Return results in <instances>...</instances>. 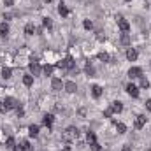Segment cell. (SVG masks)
Wrapping results in <instances>:
<instances>
[{
  "label": "cell",
  "instance_id": "1",
  "mask_svg": "<svg viewBox=\"0 0 151 151\" xmlns=\"http://www.w3.org/2000/svg\"><path fill=\"white\" fill-rule=\"evenodd\" d=\"M77 135H79V130H77L76 127H69L65 132L62 134V139L65 140V142H72V140L77 139Z\"/></svg>",
  "mask_w": 151,
  "mask_h": 151
},
{
  "label": "cell",
  "instance_id": "2",
  "mask_svg": "<svg viewBox=\"0 0 151 151\" xmlns=\"http://www.w3.org/2000/svg\"><path fill=\"white\" fill-rule=\"evenodd\" d=\"M140 76H142V69L140 67H132L128 70V77L130 79H135V77H140Z\"/></svg>",
  "mask_w": 151,
  "mask_h": 151
},
{
  "label": "cell",
  "instance_id": "3",
  "mask_svg": "<svg viewBox=\"0 0 151 151\" xmlns=\"http://www.w3.org/2000/svg\"><path fill=\"white\" fill-rule=\"evenodd\" d=\"M127 93H128L130 97L137 98V97H139V88H137L135 84H132V83H130V84H127Z\"/></svg>",
  "mask_w": 151,
  "mask_h": 151
},
{
  "label": "cell",
  "instance_id": "4",
  "mask_svg": "<svg viewBox=\"0 0 151 151\" xmlns=\"http://www.w3.org/2000/svg\"><path fill=\"white\" fill-rule=\"evenodd\" d=\"M118 25H119V28H121V32H128L130 23L127 21V19H125L123 16H119V18H118Z\"/></svg>",
  "mask_w": 151,
  "mask_h": 151
},
{
  "label": "cell",
  "instance_id": "5",
  "mask_svg": "<svg viewBox=\"0 0 151 151\" xmlns=\"http://www.w3.org/2000/svg\"><path fill=\"white\" fill-rule=\"evenodd\" d=\"M144 125H146V116L139 114V116L135 118V121H134V127H135V128H142Z\"/></svg>",
  "mask_w": 151,
  "mask_h": 151
},
{
  "label": "cell",
  "instance_id": "6",
  "mask_svg": "<svg viewBox=\"0 0 151 151\" xmlns=\"http://www.w3.org/2000/svg\"><path fill=\"white\" fill-rule=\"evenodd\" d=\"M4 102H5V106L9 107V111H11V109H18V107H19V104L16 102L14 98H11V97H7V98L4 100Z\"/></svg>",
  "mask_w": 151,
  "mask_h": 151
},
{
  "label": "cell",
  "instance_id": "7",
  "mask_svg": "<svg viewBox=\"0 0 151 151\" xmlns=\"http://www.w3.org/2000/svg\"><path fill=\"white\" fill-rule=\"evenodd\" d=\"M127 58L130 60V62H135V60H137V51H135L134 47H128L127 49Z\"/></svg>",
  "mask_w": 151,
  "mask_h": 151
},
{
  "label": "cell",
  "instance_id": "8",
  "mask_svg": "<svg viewBox=\"0 0 151 151\" xmlns=\"http://www.w3.org/2000/svg\"><path fill=\"white\" fill-rule=\"evenodd\" d=\"M51 88H53V90H56V92H60V90L63 88V84H62V79H58V77H55L53 81H51Z\"/></svg>",
  "mask_w": 151,
  "mask_h": 151
},
{
  "label": "cell",
  "instance_id": "9",
  "mask_svg": "<svg viewBox=\"0 0 151 151\" xmlns=\"http://www.w3.org/2000/svg\"><path fill=\"white\" fill-rule=\"evenodd\" d=\"M63 88L67 90V92H69V93H74V92H76V90H77V86H76V83H74V81H67V83L63 84Z\"/></svg>",
  "mask_w": 151,
  "mask_h": 151
},
{
  "label": "cell",
  "instance_id": "10",
  "mask_svg": "<svg viewBox=\"0 0 151 151\" xmlns=\"http://www.w3.org/2000/svg\"><path fill=\"white\" fill-rule=\"evenodd\" d=\"M92 95H93L95 98H100V97H102V88H100L98 84H93V86H92Z\"/></svg>",
  "mask_w": 151,
  "mask_h": 151
},
{
  "label": "cell",
  "instance_id": "11",
  "mask_svg": "<svg viewBox=\"0 0 151 151\" xmlns=\"http://www.w3.org/2000/svg\"><path fill=\"white\" fill-rule=\"evenodd\" d=\"M111 111H113V113H121V111H123V104L116 100V102L111 104Z\"/></svg>",
  "mask_w": 151,
  "mask_h": 151
},
{
  "label": "cell",
  "instance_id": "12",
  "mask_svg": "<svg viewBox=\"0 0 151 151\" xmlns=\"http://www.w3.org/2000/svg\"><path fill=\"white\" fill-rule=\"evenodd\" d=\"M53 119H55V116H53V114H46V116L42 118V123H44L47 128H51V125H53Z\"/></svg>",
  "mask_w": 151,
  "mask_h": 151
},
{
  "label": "cell",
  "instance_id": "13",
  "mask_svg": "<svg viewBox=\"0 0 151 151\" xmlns=\"http://www.w3.org/2000/svg\"><path fill=\"white\" fill-rule=\"evenodd\" d=\"M63 69H74V60H72V56H67L63 60Z\"/></svg>",
  "mask_w": 151,
  "mask_h": 151
},
{
  "label": "cell",
  "instance_id": "14",
  "mask_svg": "<svg viewBox=\"0 0 151 151\" xmlns=\"http://www.w3.org/2000/svg\"><path fill=\"white\" fill-rule=\"evenodd\" d=\"M30 70H32L35 76H37V74H41V65H39L37 62H32V63H30Z\"/></svg>",
  "mask_w": 151,
  "mask_h": 151
},
{
  "label": "cell",
  "instance_id": "15",
  "mask_svg": "<svg viewBox=\"0 0 151 151\" xmlns=\"http://www.w3.org/2000/svg\"><path fill=\"white\" fill-rule=\"evenodd\" d=\"M35 30H37V28H35V25H34V23H28V25L25 26V34H26V35H34Z\"/></svg>",
  "mask_w": 151,
  "mask_h": 151
},
{
  "label": "cell",
  "instance_id": "16",
  "mask_svg": "<svg viewBox=\"0 0 151 151\" xmlns=\"http://www.w3.org/2000/svg\"><path fill=\"white\" fill-rule=\"evenodd\" d=\"M28 134H30V137H37L39 135V125H32L28 128Z\"/></svg>",
  "mask_w": 151,
  "mask_h": 151
},
{
  "label": "cell",
  "instance_id": "17",
  "mask_svg": "<svg viewBox=\"0 0 151 151\" xmlns=\"http://www.w3.org/2000/svg\"><path fill=\"white\" fill-rule=\"evenodd\" d=\"M7 34H9V25L7 23H0V35L5 37Z\"/></svg>",
  "mask_w": 151,
  "mask_h": 151
},
{
  "label": "cell",
  "instance_id": "18",
  "mask_svg": "<svg viewBox=\"0 0 151 151\" xmlns=\"http://www.w3.org/2000/svg\"><path fill=\"white\" fill-rule=\"evenodd\" d=\"M23 84H25V86H32V84H34V77L30 76V74H26V76L23 77Z\"/></svg>",
  "mask_w": 151,
  "mask_h": 151
},
{
  "label": "cell",
  "instance_id": "19",
  "mask_svg": "<svg viewBox=\"0 0 151 151\" xmlns=\"http://www.w3.org/2000/svg\"><path fill=\"white\" fill-rule=\"evenodd\" d=\"M11 74H13V72H11V69H9V67H4V69H2V77H4V79H9V77H11Z\"/></svg>",
  "mask_w": 151,
  "mask_h": 151
},
{
  "label": "cell",
  "instance_id": "20",
  "mask_svg": "<svg viewBox=\"0 0 151 151\" xmlns=\"http://www.w3.org/2000/svg\"><path fill=\"white\" fill-rule=\"evenodd\" d=\"M58 13H60V16H67V14H69V9H67L63 4H60V7H58Z\"/></svg>",
  "mask_w": 151,
  "mask_h": 151
},
{
  "label": "cell",
  "instance_id": "21",
  "mask_svg": "<svg viewBox=\"0 0 151 151\" xmlns=\"http://www.w3.org/2000/svg\"><path fill=\"white\" fill-rule=\"evenodd\" d=\"M121 44H125V46L130 44V35H128L127 32H123V35H121Z\"/></svg>",
  "mask_w": 151,
  "mask_h": 151
},
{
  "label": "cell",
  "instance_id": "22",
  "mask_svg": "<svg viewBox=\"0 0 151 151\" xmlns=\"http://www.w3.org/2000/svg\"><path fill=\"white\" fill-rule=\"evenodd\" d=\"M42 25L46 28H51L53 26V21H51V18H42Z\"/></svg>",
  "mask_w": 151,
  "mask_h": 151
},
{
  "label": "cell",
  "instance_id": "23",
  "mask_svg": "<svg viewBox=\"0 0 151 151\" xmlns=\"http://www.w3.org/2000/svg\"><path fill=\"white\" fill-rule=\"evenodd\" d=\"M139 79H140V83H139V84H140V88H149V81H148L146 77H142V76H140Z\"/></svg>",
  "mask_w": 151,
  "mask_h": 151
},
{
  "label": "cell",
  "instance_id": "24",
  "mask_svg": "<svg viewBox=\"0 0 151 151\" xmlns=\"http://www.w3.org/2000/svg\"><path fill=\"white\" fill-rule=\"evenodd\" d=\"M116 130H118V134H125L127 132V127L123 123H116Z\"/></svg>",
  "mask_w": 151,
  "mask_h": 151
},
{
  "label": "cell",
  "instance_id": "25",
  "mask_svg": "<svg viewBox=\"0 0 151 151\" xmlns=\"http://www.w3.org/2000/svg\"><path fill=\"white\" fill-rule=\"evenodd\" d=\"M42 72H44L46 76H51V74H53V67H51V65H46V67L42 69Z\"/></svg>",
  "mask_w": 151,
  "mask_h": 151
},
{
  "label": "cell",
  "instance_id": "26",
  "mask_svg": "<svg viewBox=\"0 0 151 151\" xmlns=\"http://www.w3.org/2000/svg\"><path fill=\"white\" fill-rule=\"evenodd\" d=\"M86 139H88V142H90V144H93V142H97V140H95V134H93V132H88Z\"/></svg>",
  "mask_w": 151,
  "mask_h": 151
},
{
  "label": "cell",
  "instance_id": "27",
  "mask_svg": "<svg viewBox=\"0 0 151 151\" xmlns=\"http://www.w3.org/2000/svg\"><path fill=\"white\" fill-rule=\"evenodd\" d=\"M21 151H34V149H32V146H30V142L25 140V142L21 144Z\"/></svg>",
  "mask_w": 151,
  "mask_h": 151
},
{
  "label": "cell",
  "instance_id": "28",
  "mask_svg": "<svg viewBox=\"0 0 151 151\" xmlns=\"http://www.w3.org/2000/svg\"><path fill=\"white\" fill-rule=\"evenodd\" d=\"M83 26H84L86 30H92V28H93V23L90 21V19H84V23H83Z\"/></svg>",
  "mask_w": 151,
  "mask_h": 151
},
{
  "label": "cell",
  "instance_id": "29",
  "mask_svg": "<svg viewBox=\"0 0 151 151\" xmlns=\"http://www.w3.org/2000/svg\"><path fill=\"white\" fill-rule=\"evenodd\" d=\"M5 144H7V148H9V149H14V139H13V137H9Z\"/></svg>",
  "mask_w": 151,
  "mask_h": 151
},
{
  "label": "cell",
  "instance_id": "30",
  "mask_svg": "<svg viewBox=\"0 0 151 151\" xmlns=\"http://www.w3.org/2000/svg\"><path fill=\"white\" fill-rule=\"evenodd\" d=\"M98 58H100V60H102V62H109V60H111L107 53H100V55H98Z\"/></svg>",
  "mask_w": 151,
  "mask_h": 151
},
{
  "label": "cell",
  "instance_id": "31",
  "mask_svg": "<svg viewBox=\"0 0 151 151\" xmlns=\"http://www.w3.org/2000/svg\"><path fill=\"white\" fill-rule=\"evenodd\" d=\"M7 111H9V107L5 106V102H0V113H4V114H5Z\"/></svg>",
  "mask_w": 151,
  "mask_h": 151
},
{
  "label": "cell",
  "instance_id": "32",
  "mask_svg": "<svg viewBox=\"0 0 151 151\" xmlns=\"http://www.w3.org/2000/svg\"><path fill=\"white\" fill-rule=\"evenodd\" d=\"M86 72H88L90 76H93V74H95V69H93L92 65H90V63H88V65H86Z\"/></svg>",
  "mask_w": 151,
  "mask_h": 151
},
{
  "label": "cell",
  "instance_id": "33",
  "mask_svg": "<svg viewBox=\"0 0 151 151\" xmlns=\"http://www.w3.org/2000/svg\"><path fill=\"white\" fill-rule=\"evenodd\" d=\"M4 4H5L7 7H11V5L14 4V0H4Z\"/></svg>",
  "mask_w": 151,
  "mask_h": 151
},
{
  "label": "cell",
  "instance_id": "34",
  "mask_svg": "<svg viewBox=\"0 0 151 151\" xmlns=\"http://www.w3.org/2000/svg\"><path fill=\"white\" fill-rule=\"evenodd\" d=\"M146 109H148V111H151V98H148V100H146Z\"/></svg>",
  "mask_w": 151,
  "mask_h": 151
},
{
  "label": "cell",
  "instance_id": "35",
  "mask_svg": "<svg viewBox=\"0 0 151 151\" xmlns=\"http://www.w3.org/2000/svg\"><path fill=\"white\" fill-rule=\"evenodd\" d=\"M16 113H18V118H19V116H23V109H21V107H18V109H16Z\"/></svg>",
  "mask_w": 151,
  "mask_h": 151
},
{
  "label": "cell",
  "instance_id": "36",
  "mask_svg": "<svg viewBox=\"0 0 151 151\" xmlns=\"http://www.w3.org/2000/svg\"><path fill=\"white\" fill-rule=\"evenodd\" d=\"M111 114H113V111H111V109H107V111H106V113H104V116H106V118H109Z\"/></svg>",
  "mask_w": 151,
  "mask_h": 151
},
{
  "label": "cell",
  "instance_id": "37",
  "mask_svg": "<svg viewBox=\"0 0 151 151\" xmlns=\"http://www.w3.org/2000/svg\"><path fill=\"white\" fill-rule=\"evenodd\" d=\"M121 151H132V148H130V146H123V149Z\"/></svg>",
  "mask_w": 151,
  "mask_h": 151
},
{
  "label": "cell",
  "instance_id": "38",
  "mask_svg": "<svg viewBox=\"0 0 151 151\" xmlns=\"http://www.w3.org/2000/svg\"><path fill=\"white\" fill-rule=\"evenodd\" d=\"M62 151H72V149H70V148H69V146H67V148H63V149H62Z\"/></svg>",
  "mask_w": 151,
  "mask_h": 151
},
{
  "label": "cell",
  "instance_id": "39",
  "mask_svg": "<svg viewBox=\"0 0 151 151\" xmlns=\"http://www.w3.org/2000/svg\"><path fill=\"white\" fill-rule=\"evenodd\" d=\"M44 2H46V4H49V2H51V0H44Z\"/></svg>",
  "mask_w": 151,
  "mask_h": 151
},
{
  "label": "cell",
  "instance_id": "40",
  "mask_svg": "<svg viewBox=\"0 0 151 151\" xmlns=\"http://www.w3.org/2000/svg\"><path fill=\"white\" fill-rule=\"evenodd\" d=\"M127 2H132V0H127Z\"/></svg>",
  "mask_w": 151,
  "mask_h": 151
}]
</instances>
